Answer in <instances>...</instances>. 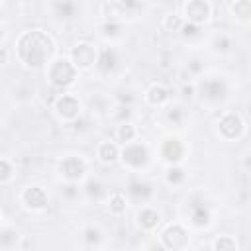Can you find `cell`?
I'll use <instances>...</instances> for the list:
<instances>
[{
	"label": "cell",
	"instance_id": "cell-12",
	"mask_svg": "<svg viewBox=\"0 0 251 251\" xmlns=\"http://www.w3.org/2000/svg\"><path fill=\"white\" fill-rule=\"evenodd\" d=\"M188 241H190L188 229L180 224H173L161 233V243L167 249H184L188 245Z\"/></svg>",
	"mask_w": 251,
	"mask_h": 251
},
{
	"label": "cell",
	"instance_id": "cell-26",
	"mask_svg": "<svg viewBox=\"0 0 251 251\" xmlns=\"http://www.w3.org/2000/svg\"><path fill=\"white\" fill-rule=\"evenodd\" d=\"M84 192H86V196L98 200V196L104 194V184L100 180H96V178H88L86 184H84Z\"/></svg>",
	"mask_w": 251,
	"mask_h": 251
},
{
	"label": "cell",
	"instance_id": "cell-36",
	"mask_svg": "<svg viewBox=\"0 0 251 251\" xmlns=\"http://www.w3.org/2000/svg\"><path fill=\"white\" fill-rule=\"evenodd\" d=\"M0 220H2V216H0Z\"/></svg>",
	"mask_w": 251,
	"mask_h": 251
},
{
	"label": "cell",
	"instance_id": "cell-10",
	"mask_svg": "<svg viewBox=\"0 0 251 251\" xmlns=\"http://www.w3.org/2000/svg\"><path fill=\"white\" fill-rule=\"evenodd\" d=\"M20 202L24 208L31 210V212H41L47 208L49 204V196L47 192L37 186V184H31V186H25L22 192H20Z\"/></svg>",
	"mask_w": 251,
	"mask_h": 251
},
{
	"label": "cell",
	"instance_id": "cell-25",
	"mask_svg": "<svg viewBox=\"0 0 251 251\" xmlns=\"http://www.w3.org/2000/svg\"><path fill=\"white\" fill-rule=\"evenodd\" d=\"M212 49H214L216 53H227V51L231 49V39H229V35H226V33L216 35V37L212 39Z\"/></svg>",
	"mask_w": 251,
	"mask_h": 251
},
{
	"label": "cell",
	"instance_id": "cell-19",
	"mask_svg": "<svg viewBox=\"0 0 251 251\" xmlns=\"http://www.w3.org/2000/svg\"><path fill=\"white\" fill-rule=\"evenodd\" d=\"M51 12L57 20H73L76 16V4L73 0H53Z\"/></svg>",
	"mask_w": 251,
	"mask_h": 251
},
{
	"label": "cell",
	"instance_id": "cell-23",
	"mask_svg": "<svg viewBox=\"0 0 251 251\" xmlns=\"http://www.w3.org/2000/svg\"><path fill=\"white\" fill-rule=\"evenodd\" d=\"M143 0H116V8L120 10V16H135L143 10Z\"/></svg>",
	"mask_w": 251,
	"mask_h": 251
},
{
	"label": "cell",
	"instance_id": "cell-34",
	"mask_svg": "<svg viewBox=\"0 0 251 251\" xmlns=\"http://www.w3.org/2000/svg\"><path fill=\"white\" fill-rule=\"evenodd\" d=\"M4 37H6V29L0 25V43H2V39H4Z\"/></svg>",
	"mask_w": 251,
	"mask_h": 251
},
{
	"label": "cell",
	"instance_id": "cell-18",
	"mask_svg": "<svg viewBox=\"0 0 251 251\" xmlns=\"http://www.w3.org/2000/svg\"><path fill=\"white\" fill-rule=\"evenodd\" d=\"M96 157H98V161L112 165V163L120 161V145L114 139L112 141H100L96 147Z\"/></svg>",
	"mask_w": 251,
	"mask_h": 251
},
{
	"label": "cell",
	"instance_id": "cell-28",
	"mask_svg": "<svg viewBox=\"0 0 251 251\" xmlns=\"http://www.w3.org/2000/svg\"><path fill=\"white\" fill-rule=\"evenodd\" d=\"M182 24H184V20L180 16H176V14H169V16L163 18V27L167 31H178Z\"/></svg>",
	"mask_w": 251,
	"mask_h": 251
},
{
	"label": "cell",
	"instance_id": "cell-5",
	"mask_svg": "<svg viewBox=\"0 0 251 251\" xmlns=\"http://www.w3.org/2000/svg\"><path fill=\"white\" fill-rule=\"evenodd\" d=\"M86 161L80 157V155H67L61 163H59V173L63 176L65 182H82L84 176H86Z\"/></svg>",
	"mask_w": 251,
	"mask_h": 251
},
{
	"label": "cell",
	"instance_id": "cell-24",
	"mask_svg": "<svg viewBox=\"0 0 251 251\" xmlns=\"http://www.w3.org/2000/svg\"><path fill=\"white\" fill-rule=\"evenodd\" d=\"M231 12H233L235 20L247 24L249 18H251V2H249V0H235V2L231 4Z\"/></svg>",
	"mask_w": 251,
	"mask_h": 251
},
{
	"label": "cell",
	"instance_id": "cell-27",
	"mask_svg": "<svg viewBox=\"0 0 251 251\" xmlns=\"http://www.w3.org/2000/svg\"><path fill=\"white\" fill-rule=\"evenodd\" d=\"M14 165L8 159H0V184H8L14 178Z\"/></svg>",
	"mask_w": 251,
	"mask_h": 251
},
{
	"label": "cell",
	"instance_id": "cell-8",
	"mask_svg": "<svg viewBox=\"0 0 251 251\" xmlns=\"http://www.w3.org/2000/svg\"><path fill=\"white\" fill-rule=\"evenodd\" d=\"M196 92L202 96V100L208 102H220L226 94H227V84L224 78L220 76H210V78H202L196 84Z\"/></svg>",
	"mask_w": 251,
	"mask_h": 251
},
{
	"label": "cell",
	"instance_id": "cell-22",
	"mask_svg": "<svg viewBox=\"0 0 251 251\" xmlns=\"http://www.w3.org/2000/svg\"><path fill=\"white\" fill-rule=\"evenodd\" d=\"M186 178V171L180 167V165H169L167 167V173H165V180L167 184L171 186H180Z\"/></svg>",
	"mask_w": 251,
	"mask_h": 251
},
{
	"label": "cell",
	"instance_id": "cell-1",
	"mask_svg": "<svg viewBox=\"0 0 251 251\" xmlns=\"http://www.w3.org/2000/svg\"><path fill=\"white\" fill-rule=\"evenodd\" d=\"M55 43L43 29H27L16 41V57L27 69H39L51 61Z\"/></svg>",
	"mask_w": 251,
	"mask_h": 251
},
{
	"label": "cell",
	"instance_id": "cell-33",
	"mask_svg": "<svg viewBox=\"0 0 251 251\" xmlns=\"http://www.w3.org/2000/svg\"><path fill=\"white\" fill-rule=\"evenodd\" d=\"M4 63H8V49L0 45V65H4Z\"/></svg>",
	"mask_w": 251,
	"mask_h": 251
},
{
	"label": "cell",
	"instance_id": "cell-3",
	"mask_svg": "<svg viewBox=\"0 0 251 251\" xmlns=\"http://www.w3.org/2000/svg\"><path fill=\"white\" fill-rule=\"evenodd\" d=\"M120 161L124 163L126 169L137 173L149 165V149L145 143L133 139L120 147Z\"/></svg>",
	"mask_w": 251,
	"mask_h": 251
},
{
	"label": "cell",
	"instance_id": "cell-11",
	"mask_svg": "<svg viewBox=\"0 0 251 251\" xmlns=\"http://www.w3.org/2000/svg\"><path fill=\"white\" fill-rule=\"evenodd\" d=\"M212 16V6L208 0H188L184 4V22L194 25H204Z\"/></svg>",
	"mask_w": 251,
	"mask_h": 251
},
{
	"label": "cell",
	"instance_id": "cell-16",
	"mask_svg": "<svg viewBox=\"0 0 251 251\" xmlns=\"http://www.w3.org/2000/svg\"><path fill=\"white\" fill-rule=\"evenodd\" d=\"M135 220H137V226L143 229V231H153L157 226H159V222H161V214L155 210V208H151V206H141V210L137 212V216H135Z\"/></svg>",
	"mask_w": 251,
	"mask_h": 251
},
{
	"label": "cell",
	"instance_id": "cell-7",
	"mask_svg": "<svg viewBox=\"0 0 251 251\" xmlns=\"http://www.w3.org/2000/svg\"><path fill=\"white\" fill-rule=\"evenodd\" d=\"M96 47L92 45V43H88V41H80V43H76L73 49H71V53H69V61L76 67V71H88V69H92L94 67V63H96Z\"/></svg>",
	"mask_w": 251,
	"mask_h": 251
},
{
	"label": "cell",
	"instance_id": "cell-35",
	"mask_svg": "<svg viewBox=\"0 0 251 251\" xmlns=\"http://www.w3.org/2000/svg\"><path fill=\"white\" fill-rule=\"evenodd\" d=\"M0 4H2V0H0Z\"/></svg>",
	"mask_w": 251,
	"mask_h": 251
},
{
	"label": "cell",
	"instance_id": "cell-21",
	"mask_svg": "<svg viewBox=\"0 0 251 251\" xmlns=\"http://www.w3.org/2000/svg\"><path fill=\"white\" fill-rule=\"evenodd\" d=\"M108 208H110V212L114 216H122L126 212V208H127V196L124 192H120V190L110 192V196H108Z\"/></svg>",
	"mask_w": 251,
	"mask_h": 251
},
{
	"label": "cell",
	"instance_id": "cell-17",
	"mask_svg": "<svg viewBox=\"0 0 251 251\" xmlns=\"http://www.w3.org/2000/svg\"><path fill=\"white\" fill-rule=\"evenodd\" d=\"M190 222L196 227H206L212 222V212L206 202H192L190 204Z\"/></svg>",
	"mask_w": 251,
	"mask_h": 251
},
{
	"label": "cell",
	"instance_id": "cell-31",
	"mask_svg": "<svg viewBox=\"0 0 251 251\" xmlns=\"http://www.w3.org/2000/svg\"><path fill=\"white\" fill-rule=\"evenodd\" d=\"M82 235H84V241H86L88 245H92V243L96 245V243L100 241V237H102V231H100L98 227H86Z\"/></svg>",
	"mask_w": 251,
	"mask_h": 251
},
{
	"label": "cell",
	"instance_id": "cell-2",
	"mask_svg": "<svg viewBox=\"0 0 251 251\" xmlns=\"http://www.w3.org/2000/svg\"><path fill=\"white\" fill-rule=\"evenodd\" d=\"M78 71L76 67L69 61V57H57V59H51L47 63V69H45V76L47 80L55 86V88H67L75 82Z\"/></svg>",
	"mask_w": 251,
	"mask_h": 251
},
{
	"label": "cell",
	"instance_id": "cell-32",
	"mask_svg": "<svg viewBox=\"0 0 251 251\" xmlns=\"http://www.w3.org/2000/svg\"><path fill=\"white\" fill-rule=\"evenodd\" d=\"M182 118H184V112H182V108H178V106H175V108H169L167 110V120L169 122H173V124H180L182 122Z\"/></svg>",
	"mask_w": 251,
	"mask_h": 251
},
{
	"label": "cell",
	"instance_id": "cell-9",
	"mask_svg": "<svg viewBox=\"0 0 251 251\" xmlns=\"http://www.w3.org/2000/svg\"><path fill=\"white\" fill-rule=\"evenodd\" d=\"M80 100L75 96V94H71V92H63L61 96H57V100H55V104H53V110H55V114L59 116V120H63V122H73V120H76L78 116H80Z\"/></svg>",
	"mask_w": 251,
	"mask_h": 251
},
{
	"label": "cell",
	"instance_id": "cell-13",
	"mask_svg": "<svg viewBox=\"0 0 251 251\" xmlns=\"http://www.w3.org/2000/svg\"><path fill=\"white\" fill-rule=\"evenodd\" d=\"M118 67V53L114 47H104L96 53V63L92 69H96L100 75H110Z\"/></svg>",
	"mask_w": 251,
	"mask_h": 251
},
{
	"label": "cell",
	"instance_id": "cell-14",
	"mask_svg": "<svg viewBox=\"0 0 251 251\" xmlns=\"http://www.w3.org/2000/svg\"><path fill=\"white\" fill-rule=\"evenodd\" d=\"M126 196H127V200L145 206V204H149V200H151V196H153V188H151L147 182L133 180V182H129V186H127V190H126Z\"/></svg>",
	"mask_w": 251,
	"mask_h": 251
},
{
	"label": "cell",
	"instance_id": "cell-30",
	"mask_svg": "<svg viewBox=\"0 0 251 251\" xmlns=\"http://www.w3.org/2000/svg\"><path fill=\"white\" fill-rule=\"evenodd\" d=\"M212 247L214 249H235L237 247V243H235V239H231L229 235H222V237H218L214 243H212Z\"/></svg>",
	"mask_w": 251,
	"mask_h": 251
},
{
	"label": "cell",
	"instance_id": "cell-20",
	"mask_svg": "<svg viewBox=\"0 0 251 251\" xmlns=\"http://www.w3.org/2000/svg\"><path fill=\"white\" fill-rule=\"evenodd\" d=\"M137 137V129L133 127L131 122H120L116 127H114V141L118 145H126L129 141H133Z\"/></svg>",
	"mask_w": 251,
	"mask_h": 251
},
{
	"label": "cell",
	"instance_id": "cell-6",
	"mask_svg": "<svg viewBox=\"0 0 251 251\" xmlns=\"http://www.w3.org/2000/svg\"><path fill=\"white\" fill-rule=\"evenodd\" d=\"M218 133L226 141H235L245 133V122L239 118L237 112H226L218 120Z\"/></svg>",
	"mask_w": 251,
	"mask_h": 251
},
{
	"label": "cell",
	"instance_id": "cell-29",
	"mask_svg": "<svg viewBox=\"0 0 251 251\" xmlns=\"http://www.w3.org/2000/svg\"><path fill=\"white\" fill-rule=\"evenodd\" d=\"M100 29H102V35H104V37H114V35H118V33H120L122 24H120L116 18H110V20H108Z\"/></svg>",
	"mask_w": 251,
	"mask_h": 251
},
{
	"label": "cell",
	"instance_id": "cell-4",
	"mask_svg": "<svg viewBox=\"0 0 251 251\" xmlns=\"http://www.w3.org/2000/svg\"><path fill=\"white\" fill-rule=\"evenodd\" d=\"M159 159L167 165H180L184 159H186V153H188V147L186 143L176 137V135H167L161 143H159Z\"/></svg>",
	"mask_w": 251,
	"mask_h": 251
},
{
	"label": "cell",
	"instance_id": "cell-15",
	"mask_svg": "<svg viewBox=\"0 0 251 251\" xmlns=\"http://www.w3.org/2000/svg\"><path fill=\"white\" fill-rule=\"evenodd\" d=\"M169 100H171V90L165 84L155 82L145 90V102L153 108H163L169 104Z\"/></svg>",
	"mask_w": 251,
	"mask_h": 251
}]
</instances>
